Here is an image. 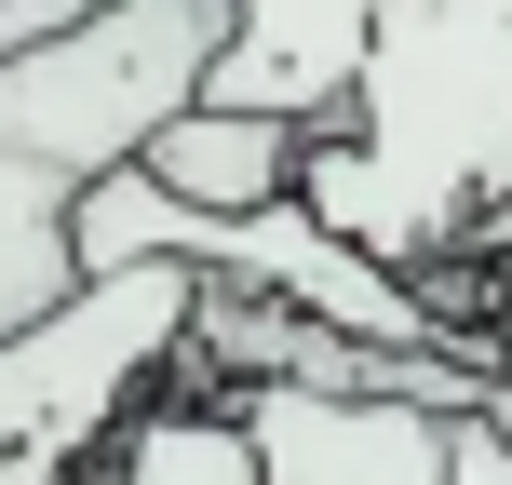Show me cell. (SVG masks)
<instances>
[{
	"label": "cell",
	"mask_w": 512,
	"mask_h": 485,
	"mask_svg": "<svg viewBox=\"0 0 512 485\" xmlns=\"http://www.w3.org/2000/svg\"><path fill=\"white\" fill-rule=\"evenodd\" d=\"M472 418H486V432H499V459H512V378L486 391V405H472Z\"/></svg>",
	"instance_id": "obj_8"
},
{
	"label": "cell",
	"mask_w": 512,
	"mask_h": 485,
	"mask_svg": "<svg viewBox=\"0 0 512 485\" xmlns=\"http://www.w3.org/2000/svg\"><path fill=\"white\" fill-rule=\"evenodd\" d=\"M378 54V0H230V41L203 68V108L283 135H337Z\"/></svg>",
	"instance_id": "obj_3"
},
{
	"label": "cell",
	"mask_w": 512,
	"mask_h": 485,
	"mask_svg": "<svg viewBox=\"0 0 512 485\" xmlns=\"http://www.w3.org/2000/svg\"><path fill=\"white\" fill-rule=\"evenodd\" d=\"M189 270H108L27 337H0V485H81L95 445L176 378Z\"/></svg>",
	"instance_id": "obj_1"
},
{
	"label": "cell",
	"mask_w": 512,
	"mask_h": 485,
	"mask_svg": "<svg viewBox=\"0 0 512 485\" xmlns=\"http://www.w3.org/2000/svg\"><path fill=\"white\" fill-rule=\"evenodd\" d=\"M81 485H256V445H243V405L230 391H176L162 378L122 432L95 445Z\"/></svg>",
	"instance_id": "obj_5"
},
{
	"label": "cell",
	"mask_w": 512,
	"mask_h": 485,
	"mask_svg": "<svg viewBox=\"0 0 512 485\" xmlns=\"http://www.w3.org/2000/svg\"><path fill=\"white\" fill-rule=\"evenodd\" d=\"M68 216H81L68 176H41V162L0 149V337H27L41 310L81 297V243H68Z\"/></svg>",
	"instance_id": "obj_6"
},
{
	"label": "cell",
	"mask_w": 512,
	"mask_h": 485,
	"mask_svg": "<svg viewBox=\"0 0 512 485\" xmlns=\"http://www.w3.org/2000/svg\"><path fill=\"white\" fill-rule=\"evenodd\" d=\"M486 351H499V378H512V324H499V337H486Z\"/></svg>",
	"instance_id": "obj_9"
},
{
	"label": "cell",
	"mask_w": 512,
	"mask_h": 485,
	"mask_svg": "<svg viewBox=\"0 0 512 485\" xmlns=\"http://www.w3.org/2000/svg\"><path fill=\"white\" fill-rule=\"evenodd\" d=\"M297 162H310V135H283V122L176 108V122L149 135V162H135V176H149L162 203H189V216H270V203H297Z\"/></svg>",
	"instance_id": "obj_4"
},
{
	"label": "cell",
	"mask_w": 512,
	"mask_h": 485,
	"mask_svg": "<svg viewBox=\"0 0 512 485\" xmlns=\"http://www.w3.org/2000/svg\"><path fill=\"white\" fill-rule=\"evenodd\" d=\"M108 0H0V68L14 54H41V41H68V27H95Z\"/></svg>",
	"instance_id": "obj_7"
},
{
	"label": "cell",
	"mask_w": 512,
	"mask_h": 485,
	"mask_svg": "<svg viewBox=\"0 0 512 485\" xmlns=\"http://www.w3.org/2000/svg\"><path fill=\"white\" fill-rule=\"evenodd\" d=\"M256 485H512L486 418H418V405H310V391H230Z\"/></svg>",
	"instance_id": "obj_2"
}]
</instances>
